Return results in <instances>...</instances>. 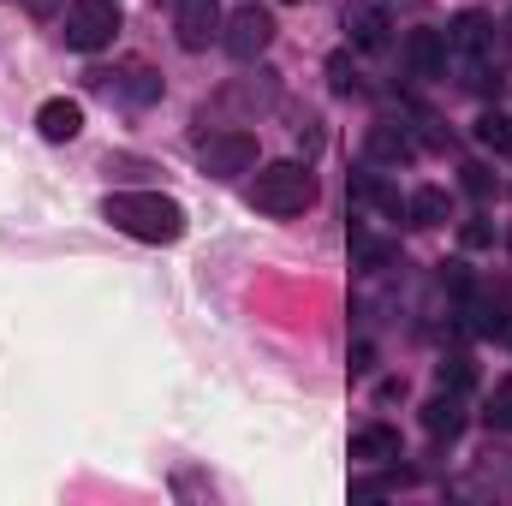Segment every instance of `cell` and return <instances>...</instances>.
<instances>
[{
  "mask_svg": "<svg viewBox=\"0 0 512 506\" xmlns=\"http://www.w3.org/2000/svg\"><path fill=\"white\" fill-rule=\"evenodd\" d=\"M102 215L131 233V239H143V245H173V239H185V209L173 203V197H161V191H114L108 203H102Z\"/></svg>",
  "mask_w": 512,
  "mask_h": 506,
  "instance_id": "6da1fadb",
  "label": "cell"
},
{
  "mask_svg": "<svg viewBox=\"0 0 512 506\" xmlns=\"http://www.w3.org/2000/svg\"><path fill=\"white\" fill-rule=\"evenodd\" d=\"M316 203V173L304 167V161H268L262 173H256L251 185V209H262V215H304Z\"/></svg>",
  "mask_w": 512,
  "mask_h": 506,
  "instance_id": "7a4b0ae2",
  "label": "cell"
},
{
  "mask_svg": "<svg viewBox=\"0 0 512 506\" xmlns=\"http://www.w3.org/2000/svg\"><path fill=\"white\" fill-rule=\"evenodd\" d=\"M120 36V6L114 0H72L66 6V48L78 54H96Z\"/></svg>",
  "mask_w": 512,
  "mask_h": 506,
  "instance_id": "3957f363",
  "label": "cell"
},
{
  "mask_svg": "<svg viewBox=\"0 0 512 506\" xmlns=\"http://www.w3.org/2000/svg\"><path fill=\"white\" fill-rule=\"evenodd\" d=\"M197 161H203L209 179H239V173L256 167V137L251 131H209L197 143Z\"/></svg>",
  "mask_w": 512,
  "mask_h": 506,
  "instance_id": "277c9868",
  "label": "cell"
},
{
  "mask_svg": "<svg viewBox=\"0 0 512 506\" xmlns=\"http://www.w3.org/2000/svg\"><path fill=\"white\" fill-rule=\"evenodd\" d=\"M268 42H274V12H268V6H239V12L221 24V48H227L233 60H256Z\"/></svg>",
  "mask_w": 512,
  "mask_h": 506,
  "instance_id": "5b68a950",
  "label": "cell"
},
{
  "mask_svg": "<svg viewBox=\"0 0 512 506\" xmlns=\"http://www.w3.org/2000/svg\"><path fill=\"white\" fill-rule=\"evenodd\" d=\"M173 30H179V48L203 54L209 42H221V0H179L173 6Z\"/></svg>",
  "mask_w": 512,
  "mask_h": 506,
  "instance_id": "8992f818",
  "label": "cell"
},
{
  "mask_svg": "<svg viewBox=\"0 0 512 506\" xmlns=\"http://www.w3.org/2000/svg\"><path fill=\"white\" fill-rule=\"evenodd\" d=\"M405 72L411 78H441L447 72V36L441 30H411L405 36Z\"/></svg>",
  "mask_w": 512,
  "mask_h": 506,
  "instance_id": "52a82bcc",
  "label": "cell"
},
{
  "mask_svg": "<svg viewBox=\"0 0 512 506\" xmlns=\"http://www.w3.org/2000/svg\"><path fill=\"white\" fill-rule=\"evenodd\" d=\"M441 36H447V54H459V60H477V54L495 42V24H489L483 12H459V18H453Z\"/></svg>",
  "mask_w": 512,
  "mask_h": 506,
  "instance_id": "ba28073f",
  "label": "cell"
},
{
  "mask_svg": "<svg viewBox=\"0 0 512 506\" xmlns=\"http://www.w3.org/2000/svg\"><path fill=\"white\" fill-rule=\"evenodd\" d=\"M36 131H42L48 143H72V137L84 131V108H78L72 96H54V102H42V114H36Z\"/></svg>",
  "mask_w": 512,
  "mask_h": 506,
  "instance_id": "9c48e42d",
  "label": "cell"
},
{
  "mask_svg": "<svg viewBox=\"0 0 512 506\" xmlns=\"http://www.w3.org/2000/svg\"><path fill=\"white\" fill-rule=\"evenodd\" d=\"M352 459L358 465H399V429H387V423L358 429L352 435Z\"/></svg>",
  "mask_w": 512,
  "mask_h": 506,
  "instance_id": "30bf717a",
  "label": "cell"
},
{
  "mask_svg": "<svg viewBox=\"0 0 512 506\" xmlns=\"http://www.w3.org/2000/svg\"><path fill=\"white\" fill-rule=\"evenodd\" d=\"M423 429H429V435H447V441H453V435L465 429V399H459L453 387H441V393H435V399L423 405Z\"/></svg>",
  "mask_w": 512,
  "mask_h": 506,
  "instance_id": "8fae6325",
  "label": "cell"
},
{
  "mask_svg": "<svg viewBox=\"0 0 512 506\" xmlns=\"http://www.w3.org/2000/svg\"><path fill=\"white\" fill-rule=\"evenodd\" d=\"M399 256V245L393 239H376V233H364V227H352V268H364V274H376V268H387Z\"/></svg>",
  "mask_w": 512,
  "mask_h": 506,
  "instance_id": "7c38bea8",
  "label": "cell"
},
{
  "mask_svg": "<svg viewBox=\"0 0 512 506\" xmlns=\"http://www.w3.org/2000/svg\"><path fill=\"white\" fill-rule=\"evenodd\" d=\"M370 155L387 161V167H399V161H411L417 149H411V137H405L399 126H370Z\"/></svg>",
  "mask_w": 512,
  "mask_h": 506,
  "instance_id": "4fadbf2b",
  "label": "cell"
},
{
  "mask_svg": "<svg viewBox=\"0 0 512 506\" xmlns=\"http://www.w3.org/2000/svg\"><path fill=\"white\" fill-rule=\"evenodd\" d=\"M405 215H411V227H441V221H447V191H435V185L411 191Z\"/></svg>",
  "mask_w": 512,
  "mask_h": 506,
  "instance_id": "5bb4252c",
  "label": "cell"
},
{
  "mask_svg": "<svg viewBox=\"0 0 512 506\" xmlns=\"http://www.w3.org/2000/svg\"><path fill=\"white\" fill-rule=\"evenodd\" d=\"M477 143L483 149H495V155H512V120L507 114H477Z\"/></svg>",
  "mask_w": 512,
  "mask_h": 506,
  "instance_id": "9a60e30c",
  "label": "cell"
},
{
  "mask_svg": "<svg viewBox=\"0 0 512 506\" xmlns=\"http://www.w3.org/2000/svg\"><path fill=\"white\" fill-rule=\"evenodd\" d=\"M352 36H358V48H382L387 42V18L382 12H358V18H352Z\"/></svg>",
  "mask_w": 512,
  "mask_h": 506,
  "instance_id": "2e32d148",
  "label": "cell"
},
{
  "mask_svg": "<svg viewBox=\"0 0 512 506\" xmlns=\"http://www.w3.org/2000/svg\"><path fill=\"white\" fill-rule=\"evenodd\" d=\"M471 381H477V364H471L465 352H453V358L441 364V387H453V393H465Z\"/></svg>",
  "mask_w": 512,
  "mask_h": 506,
  "instance_id": "e0dca14e",
  "label": "cell"
},
{
  "mask_svg": "<svg viewBox=\"0 0 512 506\" xmlns=\"http://www.w3.org/2000/svg\"><path fill=\"white\" fill-rule=\"evenodd\" d=\"M173 489H179V501H215V489H209V483H197L191 471H179V477H173Z\"/></svg>",
  "mask_w": 512,
  "mask_h": 506,
  "instance_id": "ac0fdd59",
  "label": "cell"
},
{
  "mask_svg": "<svg viewBox=\"0 0 512 506\" xmlns=\"http://www.w3.org/2000/svg\"><path fill=\"white\" fill-rule=\"evenodd\" d=\"M483 417H489L495 429H512V381H507V387H501V393H495V405H489Z\"/></svg>",
  "mask_w": 512,
  "mask_h": 506,
  "instance_id": "d6986e66",
  "label": "cell"
},
{
  "mask_svg": "<svg viewBox=\"0 0 512 506\" xmlns=\"http://www.w3.org/2000/svg\"><path fill=\"white\" fill-rule=\"evenodd\" d=\"M465 245H471V251L495 245V227H489V221H465Z\"/></svg>",
  "mask_w": 512,
  "mask_h": 506,
  "instance_id": "ffe728a7",
  "label": "cell"
},
{
  "mask_svg": "<svg viewBox=\"0 0 512 506\" xmlns=\"http://www.w3.org/2000/svg\"><path fill=\"white\" fill-rule=\"evenodd\" d=\"M465 191H471V197H489V167L471 161V167H465Z\"/></svg>",
  "mask_w": 512,
  "mask_h": 506,
  "instance_id": "44dd1931",
  "label": "cell"
},
{
  "mask_svg": "<svg viewBox=\"0 0 512 506\" xmlns=\"http://www.w3.org/2000/svg\"><path fill=\"white\" fill-rule=\"evenodd\" d=\"M441 280H447L453 292H471V274H465V262H447V268H441Z\"/></svg>",
  "mask_w": 512,
  "mask_h": 506,
  "instance_id": "7402d4cb",
  "label": "cell"
},
{
  "mask_svg": "<svg viewBox=\"0 0 512 506\" xmlns=\"http://www.w3.org/2000/svg\"><path fill=\"white\" fill-rule=\"evenodd\" d=\"M54 6H60V0H30V12H36V18H48Z\"/></svg>",
  "mask_w": 512,
  "mask_h": 506,
  "instance_id": "603a6c76",
  "label": "cell"
},
{
  "mask_svg": "<svg viewBox=\"0 0 512 506\" xmlns=\"http://www.w3.org/2000/svg\"><path fill=\"white\" fill-rule=\"evenodd\" d=\"M286 6H292V0H286Z\"/></svg>",
  "mask_w": 512,
  "mask_h": 506,
  "instance_id": "cb8c5ba5",
  "label": "cell"
}]
</instances>
